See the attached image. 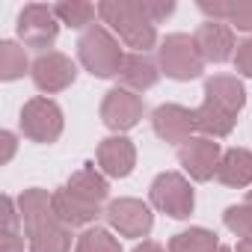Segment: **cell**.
<instances>
[{
    "label": "cell",
    "instance_id": "6da1fadb",
    "mask_svg": "<svg viewBox=\"0 0 252 252\" xmlns=\"http://www.w3.org/2000/svg\"><path fill=\"white\" fill-rule=\"evenodd\" d=\"M98 18L134 54H146L158 42V27L140 0H104L98 3Z\"/></svg>",
    "mask_w": 252,
    "mask_h": 252
},
{
    "label": "cell",
    "instance_id": "7a4b0ae2",
    "mask_svg": "<svg viewBox=\"0 0 252 252\" xmlns=\"http://www.w3.org/2000/svg\"><path fill=\"white\" fill-rule=\"evenodd\" d=\"M77 60L80 65L92 74V77H119L125 51L119 48V39L110 33V27L104 24H92L89 30L80 33L77 39Z\"/></svg>",
    "mask_w": 252,
    "mask_h": 252
},
{
    "label": "cell",
    "instance_id": "3957f363",
    "mask_svg": "<svg viewBox=\"0 0 252 252\" xmlns=\"http://www.w3.org/2000/svg\"><path fill=\"white\" fill-rule=\"evenodd\" d=\"M158 65H160V71H163L166 77L184 83V80L202 77V71H205V57H202V51H199V45H196L193 36H187V33H172V36H166V39L160 42V48H158Z\"/></svg>",
    "mask_w": 252,
    "mask_h": 252
},
{
    "label": "cell",
    "instance_id": "277c9868",
    "mask_svg": "<svg viewBox=\"0 0 252 252\" xmlns=\"http://www.w3.org/2000/svg\"><path fill=\"white\" fill-rule=\"evenodd\" d=\"M21 134L33 143H42V146H51L63 137V128H65V119H63V110L54 98L48 95H36L30 101H24L21 107Z\"/></svg>",
    "mask_w": 252,
    "mask_h": 252
},
{
    "label": "cell",
    "instance_id": "5b68a950",
    "mask_svg": "<svg viewBox=\"0 0 252 252\" xmlns=\"http://www.w3.org/2000/svg\"><path fill=\"white\" fill-rule=\"evenodd\" d=\"M149 199H152L155 211H160L172 220H187L196 208L193 184L181 172H160L149 187Z\"/></svg>",
    "mask_w": 252,
    "mask_h": 252
},
{
    "label": "cell",
    "instance_id": "8992f818",
    "mask_svg": "<svg viewBox=\"0 0 252 252\" xmlns=\"http://www.w3.org/2000/svg\"><path fill=\"white\" fill-rule=\"evenodd\" d=\"M18 39L27 45V48H36V51H45L57 42L60 36V18L54 12V6H45V3H27L21 12H18Z\"/></svg>",
    "mask_w": 252,
    "mask_h": 252
},
{
    "label": "cell",
    "instance_id": "52a82bcc",
    "mask_svg": "<svg viewBox=\"0 0 252 252\" xmlns=\"http://www.w3.org/2000/svg\"><path fill=\"white\" fill-rule=\"evenodd\" d=\"M110 228L122 237H149L152 225H155V214L152 208L143 202V199H131V196H125V199H113L104 211Z\"/></svg>",
    "mask_w": 252,
    "mask_h": 252
},
{
    "label": "cell",
    "instance_id": "ba28073f",
    "mask_svg": "<svg viewBox=\"0 0 252 252\" xmlns=\"http://www.w3.org/2000/svg\"><path fill=\"white\" fill-rule=\"evenodd\" d=\"M143 113H146L143 98L131 89H122V86L110 89L101 101V122L113 134H128L131 128H137Z\"/></svg>",
    "mask_w": 252,
    "mask_h": 252
},
{
    "label": "cell",
    "instance_id": "9c48e42d",
    "mask_svg": "<svg viewBox=\"0 0 252 252\" xmlns=\"http://www.w3.org/2000/svg\"><path fill=\"white\" fill-rule=\"evenodd\" d=\"M33 83L39 92L45 95H54V92H63L68 89L74 80H77V65L68 54H60V51H48V54H39L36 63H33Z\"/></svg>",
    "mask_w": 252,
    "mask_h": 252
},
{
    "label": "cell",
    "instance_id": "30bf717a",
    "mask_svg": "<svg viewBox=\"0 0 252 252\" xmlns=\"http://www.w3.org/2000/svg\"><path fill=\"white\" fill-rule=\"evenodd\" d=\"M220 160H222V149H220L217 140H208V137H193V140H187V143L178 149V163H181V169H184L193 181H199V184L217 178Z\"/></svg>",
    "mask_w": 252,
    "mask_h": 252
},
{
    "label": "cell",
    "instance_id": "8fae6325",
    "mask_svg": "<svg viewBox=\"0 0 252 252\" xmlns=\"http://www.w3.org/2000/svg\"><path fill=\"white\" fill-rule=\"evenodd\" d=\"M152 131L169 143V146H184L196 134V110L181 107V104H160L152 113Z\"/></svg>",
    "mask_w": 252,
    "mask_h": 252
},
{
    "label": "cell",
    "instance_id": "7c38bea8",
    "mask_svg": "<svg viewBox=\"0 0 252 252\" xmlns=\"http://www.w3.org/2000/svg\"><path fill=\"white\" fill-rule=\"evenodd\" d=\"M134 166H137V146L125 134H116L98 143V169L107 178H128Z\"/></svg>",
    "mask_w": 252,
    "mask_h": 252
},
{
    "label": "cell",
    "instance_id": "4fadbf2b",
    "mask_svg": "<svg viewBox=\"0 0 252 252\" xmlns=\"http://www.w3.org/2000/svg\"><path fill=\"white\" fill-rule=\"evenodd\" d=\"M193 39H196V45H199L205 63H225V60H234L237 45H234V30H231L228 24H222V21H205V24L196 27Z\"/></svg>",
    "mask_w": 252,
    "mask_h": 252
},
{
    "label": "cell",
    "instance_id": "5bb4252c",
    "mask_svg": "<svg viewBox=\"0 0 252 252\" xmlns=\"http://www.w3.org/2000/svg\"><path fill=\"white\" fill-rule=\"evenodd\" d=\"M199 12H205L208 21H222L231 30L252 33V0H199Z\"/></svg>",
    "mask_w": 252,
    "mask_h": 252
},
{
    "label": "cell",
    "instance_id": "9a60e30c",
    "mask_svg": "<svg viewBox=\"0 0 252 252\" xmlns=\"http://www.w3.org/2000/svg\"><path fill=\"white\" fill-rule=\"evenodd\" d=\"M160 80V65L152 63L146 54H125L122 68H119V83L122 89L131 92H146Z\"/></svg>",
    "mask_w": 252,
    "mask_h": 252
},
{
    "label": "cell",
    "instance_id": "2e32d148",
    "mask_svg": "<svg viewBox=\"0 0 252 252\" xmlns=\"http://www.w3.org/2000/svg\"><path fill=\"white\" fill-rule=\"evenodd\" d=\"M205 101L222 107L231 116H237L246 107V89L234 74H214V77L205 80Z\"/></svg>",
    "mask_w": 252,
    "mask_h": 252
},
{
    "label": "cell",
    "instance_id": "e0dca14e",
    "mask_svg": "<svg viewBox=\"0 0 252 252\" xmlns=\"http://www.w3.org/2000/svg\"><path fill=\"white\" fill-rule=\"evenodd\" d=\"M68 193H74L77 199L89 202V205H104L107 196H110V184H107V175L101 169H95V163H83L65 184H63Z\"/></svg>",
    "mask_w": 252,
    "mask_h": 252
},
{
    "label": "cell",
    "instance_id": "ac0fdd59",
    "mask_svg": "<svg viewBox=\"0 0 252 252\" xmlns=\"http://www.w3.org/2000/svg\"><path fill=\"white\" fill-rule=\"evenodd\" d=\"M27 243L30 252H71V228L54 214L51 220L27 228Z\"/></svg>",
    "mask_w": 252,
    "mask_h": 252
},
{
    "label": "cell",
    "instance_id": "d6986e66",
    "mask_svg": "<svg viewBox=\"0 0 252 252\" xmlns=\"http://www.w3.org/2000/svg\"><path fill=\"white\" fill-rule=\"evenodd\" d=\"M217 181L225 184V187H234V190H243L252 184V152L249 149H225L222 152V160H220V169H217Z\"/></svg>",
    "mask_w": 252,
    "mask_h": 252
},
{
    "label": "cell",
    "instance_id": "ffe728a7",
    "mask_svg": "<svg viewBox=\"0 0 252 252\" xmlns=\"http://www.w3.org/2000/svg\"><path fill=\"white\" fill-rule=\"evenodd\" d=\"M54 214L60 217V222H65L68 228H77V225H89L101 217V208L98 205H89L83 199H77L74 193H68L65 187L54 190Z\"/></svg>",
    "mask_w": 252,
    "mask_h": 252
},
{
    "label": "cell",
    "instance_id": "44dd1931",
    "mask_svg": "<svg viewBox=\"0 0 252 252\" xmlns=\"http://www.w3.org/2000/svg\"><path fill=\"white\" fill-rule=\"evenodd\" d=\"M237 125V116L225 113L222 107L211 104V101H202V107H196V131L208 140H222L234 131Z\"/></svg>",
    "mask_w": 252,
    "mask_h": 252
},
{
    "label": "cell",
    "instance_id": "7402d4cb",
    "mask_svg": "<svg viewBox=\"0 0 252 252\" xmlns=\"http://www.w3.org/2000/svg\"><path fill=\"white\" fill-rule=\"evenodd\" d=\"M18 211H21V220H24V231L51 220L54 217V193L42 190V187H30L18 196Z\"/></svg>",
    "mask_w": 252,
    "mask_h": 252
},
{
    "label": "cell",
    "instance_id": "603a6c76",
    "mask_svg": "<svg viewBox=\"0 0 252 252\" xmlns=\"http://www.w3.org/2000/svg\"><path fill=\"white\" fill-rule=\"evenodd\" d=\"M217 249H220V237L202 225L184 228V231L172 234V240H169V252H217Z\"/></svg>",
    "mask_w": 252,
    "mask_h": 252
},
{
    "label": "cell",
    "instance_id": "cb8c5ba5",
    "mask_svg": "<svg viewBox=\"0 0 252 252\" xmlns=\"http://www.w3.org/2000/svg\"><path fill=\"white\" fill-rule=\"evenodd\" d=\"M27 71H33V65L27 60V51L18 42H12V39L0 42V80L9 83V80L24 77Z\"/></svg>",
    "mask_w": 252,
    "mask_h": 252
},
{
    "label": "cell",
    "instance_id": "d4e9b609",
    "mask_svg": "<svg viewBox=\"0 0 252 252\" xmlns=\"http://www.w3.org/2000/svg\"><path fill=\"white\" fill-rule=\"evenodd\" d=\"M54 12H57L60 24H65L71 30H89L98 15V6L86 3V0H63V3L54 6Z\"/></svg>",
    "mask_w": 252,
    "mask_h": 252
},
{
    "label": "cell",
    "instance_id": "484cf974",
    "mask_svg": "<svg viewBox=\"0 0 252 252\" xmlns=\"http://www.w3.org/2000/svg\"><path fill=\"white\" fill-rule=\"evenodd\" d=\"M74 252H122V243H119V237H113V231L95 225L77 237Z\"/></svg>",
    "mask_w": 252,
    "mask_h": 252
},
{
    "label": "cell",
    "instance_id": "4316f807",
    "mask_svg": "<svg viewBox=\"0 0 252 252\" xmlns=\"http://www.w3.org/2000/svg\"><path fill=\"white\" fill-rule=\"evenodd\" d=\"M222 222L234 237H240V243H252V208L228 205L225 214H222Z\"/></svg>",
    "mask_w": 252,
    "mask_h": 252
},
{
    "label": "cell",
    "instance_id": "83f0119b",
    "mask_svg": "<svg viewBox=\"0 0 252 252\" xmlns=\"http://www.w3.org/2000/svg\"><path fill=\"white\" fill-rule=\"evenodd\" d=\"M234 68H237V74L252 77V36L237 45V51H234Z\"/></svg>",
    "mask_w": 252,
    "mask_h": 252
},
{
    "label": "cell",
    "instance_id": "f1b7e54d",
    "mask_svg": "<svg viewBox=\"0 0 252 252\" xmlns=\"http://www.w3.org/2000/svg\"><path fill=\"white\" fill-rule=\"evenodd\" d=\"M143 6H146V12H149V18L155 21V24H160L163 18H169L172 12H175V3L172 0H143Z\"/></svg>",
    "mask_w": 252,
    "mask_h": 252
},
{
    "label": "cell",
    "instance_id": "f546056e",
    "mask_svg": "<svg viewBox=\"0 0 252 252\" xmlns=\"http://www.w3.org/2000/svg\"><path fill=\"white\" fill-rule=\"evenodd\" d=\"M0 252H24L21 231H0Z\"/></svg>",
    "mask_w": 252,
    "mask_h": 252
},
{
    "label": "cell",
    "instance_id": "4dcf8cb0",
    "mask_svg": "<svg viewBox=\"0 0 252 252\" xmlns=\"http://www.w3.org/2000/svg\"><path fill=\"white\" fill-rule=\"evenodd\" d=\"M0 143H3V155H0V163H9L12 155H15V149H18V140H15L12 131H3V134H0Z\"/></svg>",
    "mask_w": 252,
    "mask_h": 252
},
{
    "label": "cell",
    "instance_id": "1f68e13d",
    "mask_svg": "<svg viewBox=\"0 0 252 252\" xmlns=\"http://www.w3.org/2000/svg\"><path fill=\"white\" fill-rule=\"evenodd\" d=\"M134 252H169V249H163V246L155 243V240H143V243L134 246Z\"/></svg>",
    "mask_w": 252,
    "mask_h": 252
},
{
    "label": "cell",
    "instance_id": "d6a6232c",
    "mask_svg": "<svg viewBox=\"0 0 252 252\" xmlns=\"http://www.w3.org/2000/svg\"><path fill=\"white\" fill-rule=\"evenodd\" d=\"M234 252H252V243H237V249Z\"/></svg>",
    "mask_w": 252,
    "mask_h": 252
},
{
    "label": "cell",
    "instance_id": "836d02e7",
    "mask_svg": "<svg viewBox=\"0 0 252 252\" xmlns=\"http://www.w3.org/2000/svg\"><path fill=\"white\" fill-rule=\"evenodd\" d=\"M243 205H246V208H252V190L246 193V202H243Z\"/></svg>",
    "mask_w": 252,
    "mask_h": 252
},
{
    "label": "cell",
    "instance_id": "e575fe53",
    "mask_svg": "<svg viewBox=\"0 0 252 252\" xmlns=\"http://www.w3.org/2000/svg\"><path fill=\"white\" fill-rule=\"evenodd\" d=\"M217 252H234V249H228V246H220V249H217Z\"/></svg>",
    "mask_w": 252,
    "mask_h": 252
}]
</instances>
